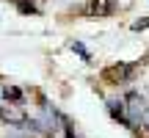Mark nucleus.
I'll return each mask as SVG.
<instances>
[{
	"label": "nucleus",
	"mask_w": 149,
	"mask_h": 138,
	"mask_svg": "<svg viewBox=\"0 0 149 138\" xmlns=\"http://www.w3.org/2000/svg\"><path fill=\"white\" fill-rule=\"evenodd\" d=\"M138 72V64H113L102 72V80L111 86H122V83H130Z\"/></svg>",
	"instance_id": "obj_1"
},
{
	"label": "nucleus",
	"mask_w": 149,
	"mask_h": 138,
	"mask_svg": "<svg viewBox=\"0 0 149 138\" xmlns=\"http://www.w3.org/2000/svg\"><path fill=\"white\" fill-rule=\"evenodd\" d=\"M124 108H127V122H130V127H135L138 122H144V116H146V100L141 94H130L127 100H124Z\"/></svg>",
	"instance_id": "obj_2"
},
{
	"label": "nucleus",
	"mask_w": 149,
	"mask_h": 138,
	"mask_svg": "<svg viewBox=\"0 0 149 138\" xmlns=\"http://www.w3.org/2000/svg\"><path fill=\"white\" fill-rule=\"evenodd\" d=\"M0 119L8 122V124H25L28 122V113H25V108H22L19 102L3 100V105H0Z\"/></svg>",
	"instance_id": "obj_3"
},
{
	"label": "nucleus",
	"mask_w": 149,
	"mask_h": 138,
	"mask_svg": "<svg viewBox=\"0 0 149 138\" xmlns=\"http://www.w3.org/2000/svg\"><path fill=\"white\" fill-rule=\"evenodd\" d=\"M119 0H88L86 3V14L88 17H111Z\"/></svg>",
	"instance_id": "obj_4"
},
{
	"label": "nucleus",
	"mask_w": 149,
	"mask_h": 138,
	"mask_svg": "<svg viewBox=\"0 0 149 138\" xmlns=\"http://www.w3.org/2000/svg\"><path fill=\"white\" fill-rule=\"evenodd\" d=\"M108 111H111L113 119H119V122L124 124V127H130L127 122V108H124V100H108Z\"/></svg>",
	"instance_id": "obj_5"
},
{
	"label": "nucleus",
	"mask_w": 149,
	"mask_h": 138,
	"mask_svg": "<svg viewBox=\"0 0 149 138\" xmlns=\"http://www.w3.org/2000/svg\"><path fill=\"white\" fill-rule=\"evenodd\" d=\"M72 50H74V53H77V55H80V58H83V61H91L88 50H86V47H83V44H80V42H72Z\"/></svg>",
	"instance_id": "obj_6"
},
{
	"label": "nucleus",
	"mask_w": 149,
	"mask_h": 138,
	"mask_svg": "<svg viewBox=\"0 0 149 138\" xmlns=\"http://www.w3.org/2000/svg\"><path fill=\"white\" fill-rule=\"evenodd\" d=\"M133 28H135V31H141V28H149V20H146V22H135Z\"/></svg>",
	"instance_id": "obj_7"
},
{
	"label": "nucleus",
	"mask_w": 149,
	"mask_h": 138,
	"mask_svg": "<svg viewBox=\"0 0 149 138\" xmlns=\"http://www.w3.org/2000/svg\"><path fill=\"white\" fill-rule=\"evenodd\" d=\"M144 122H146V124H149V108H146V116H144Z\"/></svg>",
	"instance_id": "obj_8"
}]
</instances>
